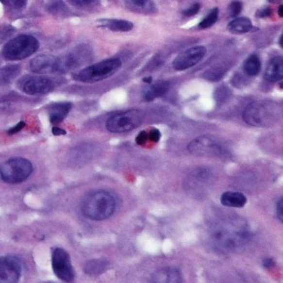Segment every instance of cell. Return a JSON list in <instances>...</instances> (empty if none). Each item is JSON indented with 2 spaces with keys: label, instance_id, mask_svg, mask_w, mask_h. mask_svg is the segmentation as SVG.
<instances>
[{
  "label": "cell",
  "instance_id": "21",
  "mask_svg": "<svg viewBox=\"0 0 283 283\" xmlns=\"http://www.w3.org/2000/svg\"><path fill=\"white\" fill-rule=\"evenodd\" d=\"M228 29L233 33H246L252 29V22L246 17H236L228 25Z\"/></svg>",
  "mask_w": 283,
  "mask_h": 283
},
{
  "label": "cell",
  "instance_id": "4",
  "mask_svg": "<svg viewBox=\"0 0 283 283\" xmlns=\"http://www.w3.org/2000/svg\"><path fill=\"white\" fill-rule=\"evenodd\" d=\"M122 61L117 58L106 59L80 70L73 75L75 81L83 83H94L110 78L121 69Z\"/></svg>",
  "mask_w": 283,
  "mask_h": 283
},
{
  "label": "cell",
  "instance_id": "19",
  "mask_svg": "<svg viewBox=\"0 0 283 283\" xmlns=\"http://www.w3.org/2000/svg\"><path fill=\"white\" fill-rule=\"evenodd\" d=\"M99 23L102 25V27L107 28V29L112 31H117V33H127V31H131L134 28L132 22L121 19H103L100 20Z\"/></svg>",
  "mask_w": 283,
  "mask_h": 283
},
{
  "label": "cell",
  "instance_id": "8",
  "mask_svg": "<svg viewBox=\"0 0 283 283\" xmlns=\"http://www.w3.org/2000/svg\"><path fill=\"white\" fill-rule=\"evenodd\" d=\"M143 122V113L139 110H129L112 115L106 121V129L112 133H127L138 127Z\"/></svg>",
  "mask_w": 283,
  "mask_h": 283
},
{
  "label": "cell",
  "instance_id": "12",
  "mask_svg": "<svg viewBox=\"0 0 283 283\" xmlns=\"http://www.w3.org/2000/svg\"><path fill=\"white\" fill-rule=\"evenodd\" d=\"M22 273L20 259L14 256L0 258V283H16Z\"/></svg>",
  "mask_w": 283,
  "mask_h": 283
},
{
  "label": "cell",
  "instance_id": "1",
  "mask_svg": "<svg viewBox=\"0 0 283 283\" xmlns=\"http://www.w3.org/2000/svg\"><path fill=\"white\" fill-rule=\"evenodd\" d=\"M208 241L218 252L228 253L244 248L250 241V228L244 218L230 216L211 224Z\"/></svg>",
  "mask_w": 283,
  "mask_h": 283
},
{
  "label": "cell",
  "instance_id": "20",
  "mask_svg": "<svg viewBox=\"0 0 283 283\" xmlns=\"http://www.w3.org/2000/svg\"><path fill=\"white\" fill-rule=\"evenodd\" d=\"M169 87L170 83L168 81H165V80L164 81L155 83L154 85L149 87V89L144 92V101L150 102L159 97H162V95H164L166 92H168Z\"/></svg>",
  "mask_w": 283,
  "mask_h": 283
},
{
  "label": "cell",
  "instance_id": "14",
  "mask_svg": "<svg viewBox=\"0 0 283 283\" xmlns=\"http://www.w3.org/2000/svg\"><path fill=\"white\" fill-rule=\"evenodd\" d=\"M206 54L205 47H194L184 51L175 58L173 62V67L177 71H184L195 67L201 61Z\"/></svg>",
  "mask_w": 283,
  "mask_h": 283
},
{
  "label": "cell",
  "instance_id": "34",
  "mask_svg": "<svg viewBox=\"0 0 283 283\" xmlns=\"http://www.w3.org/2000/svg\"><path fill=\"white\" fill-rule=\"evenodd\" d=\"M270 15H271V8L269 7L264 8V9H261L257 14V16H259V17H261V18H266V17H269Z\"/></svg>",
  "mask_w": 283,
  "mask_h": 283
},
{
  "label": "cell",
  "instance_id": "32",
  "mask_svg": "<svg viewBox=\"0 0 283 283\" xmlns=\"http://www.w3.org/2000/svg\"><path fill=\"white\" fill-rule=\"evenodd\" d=\"M282 206H283V199L280 198V200H279L278 204H277V216H278V219L280 221H283V208H282Z\"/></svg>",
  "mask_w": 283,
  "mask_h": 283
},
{
  "label": "cell",
  "instance_id": "30",
  "mask_svg": "<svg viewBox=\"0 0 283 283\" xmlns=\"http://www.w3.org/2000/svg\"><path fill=\"white\" fill-rule=\"evenodd\" d=\"M135 141H136L137 145H145V143L149 141V135H147L146 131H142V132H139Z\"/></svg>",
  "mask_w": 283,
  "mask_h": 283
},
{
  "label": "cell",
  "instance_id": "29",
  "mask_svg": "<svg viewBox=\"0 0 283 283\" xmlns=\"http://www.w3.org/2000/svg\"><path fill=\"white\" fill-rule=\"evenodd\" d=\"M199 10H200V5L199 3H195V5L184 11V16H186V17H193V16L199 13Z\"/></svg>",
  "mask_w": 283,
  "mask_h": 283
},
{
  "label": "cell",
  "instance_id": "37",
  "mask_svg": "<svg viewBox=\"0 0 283 283\" xmlns=\"http://www.w3.org/2000/svg\"><path fill=\"white\" fill-rule=\"evenodd\" d=\"M279 16H280V17H283V6L282 5L279 7Z\"/></svg>",
  "mask_w": 283,
  "mask_h": 283
},
{
  "label": "cell",
  "instance_id": "25",
  "mask_svg": "<svg viewBox=\"0 0 283 283\" xmlns=\"http://www.w3.org/2000/svg\"><path fill=\"white\" fill-rule=\"evenodd\" d=\"M229 9H230V16H231V17L236 18L241 13L242 3L240 1H238V0H236V1H233L230 3Z\"/></svg>",
  "mask_w": 283,
  "mask_h": 283
},
{
  "label": "cell",
  "instance_id": "16",
  "mask_svg": "<svg viewBox=\"0 0 283 283\" xmlns=\"http://www.w3.org/2000/svg\"><path fill=\"white\" fill-rule=\"evenodd\" d=\"M283 78V59L282 57H274L266 66L265 79L268 82L281 81Z\"/></svg>",
  "mask_w": 283,
  "mask_h": 283
},
{
  "label": "cell",
  "instance_id": "35",
  "mask_svg": "<svg viewBox=\"0 0 283 283\" xmlns=\"http://www.w3.org/2000/svg\"><path fill=\"white\" fill-rule=\"evenodd\" d=\"M52 133H53V135H66L67 134L65 130L60 129V127H57V126H54L52 129Z\"/></svg>",
  "mask_w": 283,
  "mask_h": 283
},
{
  "label": "cell",
  "instance_id": "6",
  "mask_svg": "<svg viewBox=\"0 0 283 283\" xmlns=\"http://www.w3.org/2000/svg\"><path fill=\"white\" fill-rule=\"evenodd\" d=\"M33 171L30 161L22 157L8 159L0 166V177L7 184H19L27 181Z\"/></svg>",
  "mask_w": 283,
  "mask_h": 283
},
{
  "label": "cell",
  "instance_id": "27",
  "mask_svg": "<svg viewBox=\"0 0 283 283\" xmlns=\"http://www.w3.org/2000/svg\"><path fill=\"white\" fill-rule=\"evenodd\" d=\"M70 2L72 3L74 7L87 8L94 5V3L97 2V0H70Z\"/></svg>",
  "mask_w": 283,
  "mask_h": 283
},
{
  "label": "cell",
  "instance_id": "11",
  "mask_svg": "<svg viewBox=\"0 0 283 283\" xmlns=\"http://www.w3.org/2000/svg\"><path fill=\"white\" fill-rule=\"evenodd\" d=\"M30 69L34 73L49 74L65 71L63 60L50 54L38 55L30 62Z\"/></svg>",
  "mask_w": 283,
  "mask_h": 283
},
{
  "label": "cell",
  "instance_id": "17",
  "mask_svg": "<svg viewBox=\"0 0 283 283\" xmlns=\"http://www.w3.org/2000/svg\"><path fill=\"white\" fill-rule=\"evenodd\" d=\"M72 109V103L63 102V103H54V104L50 105L48 109L49 112V117L51 124L57 125L61 123L63 119L67 117V115Z\"/></svg>",
  "mask_w": 283,
  "mask_h": 283
},
{
  "label": "cell",
  "instance_id": "26",
  "mask_svg": "<svg viewBox=\"0 0 283 283\" xmlns=\"http://www.w3.org/2000/svg\"><path fill=\"white\" fill-rule=\"evenodd\" d=\"M129 1L139 9H150L151 6V0H129Z\"/></svg>",
  "mask_w": 283,
  "mask_h": 283
},
{
  "label": "cell",
  "instance_id": "9",
  "mask_svg": "<svg viewBox=\"0 0 283 283\" xmlns=\"http://www.w3.org/2000/svg\"><path fill=\"white\" fill-rule=\"evenodd\" d=\"M52 270L60 280L71 282L74 280V270L69 253L62 248H55L52 251Z\"/></svg>",
  "mask_w": 283,
  "mask_h": 283
},
{
  "label": "cell",
  "instance_id": "28",
  "mask_svg": "<svg viewBox=\"0 0 283 283\" xmlns=\"http://www.w3.org/2000/svg\"><path fill=\"white\" fill-rule=\"evenodd\" d=\"M147 135H149V141L153 142V143H157L162 137L161 132H159L157 129H155V127L150 129L149 132H147Z\"/></svg>",
  "mask_w": 283,
  "mask_h": 283
},
{
  "label": "cell",
  "instance_id": "22",
  "mask_svg": "<svg viewBox=\"0 0 283 283\" xmlns=\"http://www.w3.org/2000/svg\"><path fill=\"white\" fill-rule=\"evenodd\" d=\"M107 265L109 262L106 260H102V259H99V260H91L89 262H86V265L84 266V272L87 276H100L103 272H105L107 269Z\"/></svg>",
  "mask_w": 283,
  "mask_h": 283
},
{
  "label": "cell",
  "instance_id": "38",
  "mask_svg": "<svg viewBox=\"0 0 283 283\" xmlns=\"http://www.w3.org/2000/svg\"><path fill=\"white\" fill-rule=\"evenodd\" d=\"M144 82H146V83H150V82H151V78H145V79H144Z\"/></svg>",
  "mask_w": 283,
  "mask_h": 283
},
{
  "label": "cell",
  "instance_id": "31",
  "mask_svg": "<svg viewBox=\"0 0 283 283\" xmlns=\"http://www.w3.org/2000/svg\"><path fill=\"white\" fill-rule=\"evenodd\" d=\"M26 126V123L25 122H19L17 125L14 126V127H11V129L8 131V134L9 135H14V134H17L18 132H20L23 127Z\"/></svg>",
  "mask_w": 283,
  "mask_h": 283
},
{
  "label": "cell",
  "instance_id": "36",
  "mask_svg": "<svg viewBox=\"0 0 283 283\" xmlns=\"http://www.w3.org/2000/svg\"><path fill=\"white\" fill-rule=\"evenodd\" d=\"M264 265H265V268H270V266H274V261L272 260V259L266 258L264 260Z\"/></svg>",
  "mask_w": 283,
  "mask_h": 283
},
{
  "label": "cell",
  "instance_id": "23",
  "mask_svg": "<svg viewBox=\"0 0 283 283\" xmlns=\"http://www.w3.org/2000/svg\"><path fill=\"white\" fill-rule=\"evenodd\" d=\"M244 70L249 77H256L261 71V61L257 54H251L246 59Z\"/></svg>",
  "mask_w": 283,
  "mask_h": 283
},
{
  "label": "cell",
  "instance_id": "13",
  "mask_svg": "<svg viewBox=\"0 0 283 283\" xmlns=\"http://www.w3.org/2000/svg\"><path fill=\"white\" fill-rule=\"evenodd\" d=\"M20 89L29 95L43 94L52 91L55 87L53 79L47 77H28L20 82Z\"/></svg>",
  "mask_w": 283,
  "mask_h": 283
},
{
  "label": "cell",
  "instance_id": "10",
  "mask_svg": "<svg viewBox=\"0 0 283 283\" xmlns=\"http://www.w3.org/2000/svg\"><path fill=\"white\" fill-rule=\"evenodd\" d=\"M214 171L209 167H197L186 178L187 189L191 193H202L213 183Z\"/></svg>",
  "mask_w": 283,
  "mask_h": 283
},
{
  "label": "cell",
  "instance_id": "33",
  "mask_svg": "<svg viewBox=\"0 0 283 283\" xmlns=\"http://www.w3.org/2000/svg\"><path fill=\"white\" fill-rule=\"evenodd\" d=\"M11 5L15 8H18V9H21V8H25L27 5V0H10Z\"/></svg>",
  "mask_w": 283,
  "mask_h": 283
},
{
  "label": "cell",
  "instance_id": "24",
  "mask_svg": "<svg viewBox=\"0 0 283 283\" xmlns=\"http://www.w3.org/2000/svg\"><path fill=\"white\" fill-rule=\"evenodd\" d=\"M218 16H219L218 8H214V9L201 20L200 23L198 25V28L199 29H207V28H210L211 26L216 23L218 20Z\"/></svg>",
  "mask_w": 283,
  "mask_h": 283
},
{
  "label": "cell",
  "instance_id": "7",
  "mask_svg": "<svg viewBox=\"0 0 283 283\" xmlns=\"http://www.w3.org/2000/svg\"><path fill=\"white\" fill-rule=\"evenodd\" d=\"M189 153L198 157H222L228 154L224 143L211 136H199L187 146Z\"/></svg>",
  "mask_w": 283,
  "mask_h": 283
},
{
  "label": "cell",
  "instance_id": "2",
  "mask_svg": "<svg viewBox=\"0 0 283 283\" xmlns=\"http://www.w3.org/2000/svg\"><path fill=\"white\" fill-rule=\"evenodd\" d=\"M117 209V201L109 191L97 190L87 194L81 202V213L91 220L100 221L110 218Z\"/></svg>",
  "mask_w": 283,
  "mask_h": 283
},
{
  "label": "cell",
  "instance_id": "18",
  "mask_svg": "<svg viewBox=\"0 0 283 283\" xmlns=\"http://www.w3.org/2000/svg\"><path fill=\"white\" fill-rule=\"evenodd\" d=\"M221 205L233 208H241L247 204V197L238 191H226L220 197Z\"/></svg>",
  "mask_w": 283,
  "mask_h": 283
},
{
  "label": "cell",
  "instance_id": "3",
  "mask_svg": "<svg viewBox=\"0 0 283 283\" xmlns=\"http://www.w3.org/2000/svg\"><path fill=\"white\" fill-rule=\"evenodd\" d=\"M282 115L281 105L272 101H256L247 105L242 118L247 124L252 126L272 125Z\"/></svg>",
  "mask_w": 283,
  "mask_h": 283
},
{
  "label": "cell",
  "instance_id": "39",
  "mask_svg": "<svg viewBox=\"0 0 283 283\" xmlns=\"http://www.w3.org/2000/svg\"><path fill=\"white\" fill-rule=\"evenodd\" d=\"M269 1H270V2H278L279 0H269Z\"/></svg>",
  "mask_w": 283,
  "mask_h": 283
},
{
  "label": "cell",
  "instance_id": "5",
  "mask_svg": "<svg viewBox=\"0 0 283 283\" xmlns=\"http://www.w3.org/2000/svg\"><path fill=\"white\" fill-rule=\"evenodd\" d=\"M38 49V39L30 34H20L6 43L2 49V55L7 60L17 61L30 57L37 52Z\"/></svg>",
  "mask_w": 283,
  "mask_h": 283
},
{
  "label": "cell",
  "instance_id": "15",
  "mask_svg": "<svg viewBox=\"0 0 283 283\" xmlns=\"http://www.w3.org/2000/svg\"><path fill=\"white\" fill-rule=\"evenodd\" d=\"M151 281L156 283H181L183 282L181 271L176 268H164L157 270L151 277Z\"/></svg>",
  "mask_w": 283,
  "mask_h": 283
}]
</instances>
